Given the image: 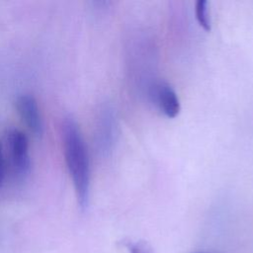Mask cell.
<instances>
[{
	"mask_svg": "<svg viewBox=\"0 0 253 253\" xmlns=\"http://www.w3.org/2000/svg\"><path fill=\"white\" fill-rule=\"evenodd\" d=\"M129 251V253H152L151 248L142 241H137V242H126L125 244Z\"/></svg>",
	"mask_w": 253,
	"mask_h": 253,
	"instance_id": "8992f818",
	"label": "cell"
},
{
	"mask_svg": "<svg viewBox=\"0 0 253 253\" xmlns=\"http://www.w3.org/2000/svg\"><path fill=\"white\" fill-rule=\"evenodd\" d=\"M148 95L152 103L168 118H175L181 110L177 93L172 86L163 80H154L148 88Z\"/></svg>",
	"mask_w": 253,
	"mask_h": 253,
	"instance_id": "3957f363",
	"label": "cell"
},
{
	"mask_svg": "<svg viewBox=\"0 0 253 253\" xmlns=\"http://www.w3.org/2000/svg\"><path fill=\"white\" fill-rule=\"evenodd\" d=\"M62 142L66 166L78 204L81 209H85L88 206L90 192V162L81 131L72 118H67L63 122Z\"/></svg>",
	"mask_w": 253,
	"mask_h": 253,
	"instance_id": "6da1fadb",
	"label": "cell"
},
{
	"mask_svg": "<svg viewBox=\"0 0 253 253\" xmlns=\"http://www.w3.org/2000/svg\"><path fill=\"white\" fill-rule=\"evenodd\" d=\"M7 149L11 168L18 179H25L30 172L29 141L25 133L12 128L7 133Z\"/></svg>",
	"mask_w": 253,
	"mask_h": 253,
	"instance_id": "7a4b0ae2",
	"label": "cell"
},
{
	"mask_svg": "<svg viewBox=\"0 0 253 253\" xmlns=\"http://www.w3.org/2000/svg\"><path fill=\"white\" fill-rule=\"evenodd\" d=\"M16 108L21 119L29 129L38 136L42 134V120L35 98L31 95H21L16 101Z\"/></svg>",
	"mask_w": 253,
	"mask_h": 253,
	"instance_id": "277c9868",
	"label": "cell"
},
{
	"mask_svg": "<svg viewBox=\"0 0 253 253\" xmlns=\"http://www.w3.org/2000/svg\"><path fill=\"white\" fill-rule=\"evenodd\" d=\"M196 18L200 24V26L206 30V31H211V19H210V14H209V9H208V2L206 0H199L196 3Z\"/></svg>",
	"mask_w": 253,
	"mask_h": 253,
	"instance_id": "5b68a950",
	"label": "cell"
},
{
	"mask_svg": "<svg viewBox=\"0 0 253 253\" xmlns=\"http://www.w3.org/2000/svg\"><path fill=\"white\" fill-rule=\"evenodd\" d=\"M198 253H207V252H198Z\"/></svg>",
	"mask_w": 253,
	"mask_h": 253,
	"instance_id": "ba28073f",
	"label": "cell"
},
{
	"mask_svg": "<svg viewBox=\"0 0 253 253\" xmlns=\"http://www.w3.org/2000/svg\"><path fill=\"white\" fill-rule=\"evenodd\" d=\"M4 176H5V163H4V158H3L1 147H0V187L3 183Z\"/></svg>",
	"mask_w": 253,
	"mask_h": 253,
	"instance_id": "52a82bcc",
	"label": "cell"
}]
</instances>
